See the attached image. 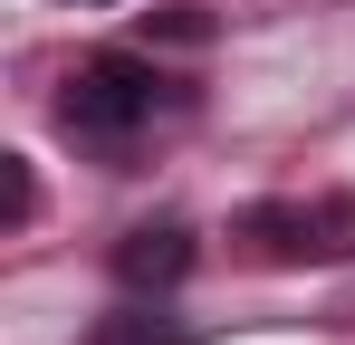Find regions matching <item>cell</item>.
I'll return each instance as SVG.
<instances>
[{
    "instance_id": "obj_7",
    "label": "cell",
    "mask_w": 355,
    "mask_h": 345,
    "mask_svg": "<svg viewBox=\"0 0 355 345\" xmlns=\"http://www.w3.org/2000/svg\"><path fill=\"white\" fill-rule=\"evenodd\" d=\"M144 39H173V48H202V39H211V19H202V10H154V19H144Z\"/></svg>"
},
{
    "instance_id": "obj_1",
    "label": "cell",
    "mask_w": 355,
    "mask_h": 345,
    "mask_svg": "<svg viewBox=\"0 0 355 345\" xmlns=\"http://www.w3.org/2000/svg\"><path fill=\"white\" fill-rule=\"evenodd\" d=\"M154 57H135V48H96L77 77H67V96H58V125L67 134H87V144H125L144 115H154Z\"/></svg>"
},
{
    "instance_id": "obj_2",
    "label": "cell",
    "mask_w": 355,
    "mask_h": 345,
    "mask_svg": "<svg viewBox=\"0 0 355 345\" xmlns=\"http://www.w3.org/2000/svg\"><path fill=\"white\" fill-rule=\"evenodd\" d=\"M192 230L182 221H144V230H125L116 240V288H135V297H164V288L192 278Z\"/></svg>"
},
{
    "instance_id": "obj_8",
    "label": "cell",
    "mask_w": 355,
    "mask_h": 345,
    "mask_svg": "<svg viewBox=\"0 0 355 345\" xmlns=\"http://www.w3.org/2000/svg\"><path fill=\"white\" fill-rule=\"evenodd\" d=\"M77 10H106V0H77Z\"/></svg>"
},
{
    "instance_id": "obj_3",
    "label": "cell",
    "mask_w": 355,
    "mask_h": 345,
    "mask_svg": "<svg viewBox=\"0 0 355 345\" xmlns=\"http://www.w3.org/2000/svg\"><path fill=\"white\" fill-rule=\"evenodd\" d=\"M240 240H259L269 269H307V259H317V221H307V202H259V211H240Z\"/></svg>"
},
{
    "instance_id": "obj_6",
    "label": "cell",
    "mask_w": 355,
    "mask_h": 345,
    "mask_svg": "<svg viewBox=\"0 0 355 345\" xmlns=\"http://www.w3.org/2000/svg\"><path fill=\"white\" fill-rule=\"evenodd\" d=\"M0 182H10V230L39 221V172H29V154H0Z\"/></svg>"
},
{
    "instance_id": "obj_4",
    "label": "cell",
    "mask_w": 355,
    "mask_h": 345,
    "mask_svg": "<svg viewBox=\"0 0 355 345\" xmlns=\"http://www.w3.org/2000/svg\"><path fill=\"white\" fill-rule=\"evenodd\" d=\"M87 345H182V317H164V307H116V317L87 326Z\"/></svg>"
},
{
    "instance_id": "obj_5",
    "label": "cell",
    "mask_w": 355,
    "mask_h": 345,
    "mask_svg": "<svg viewBox=\"0 0 355 345\" xmlns=\"http://www.w3.org/2000/svg\"><path fill=\"white\" fill-rule=\"evenodd\" d=\"M307 221H317V259H355V192L307 202Z\"/></svg>"
}]
</instances>
